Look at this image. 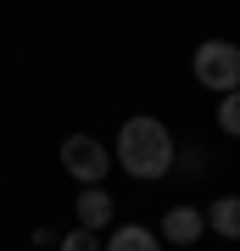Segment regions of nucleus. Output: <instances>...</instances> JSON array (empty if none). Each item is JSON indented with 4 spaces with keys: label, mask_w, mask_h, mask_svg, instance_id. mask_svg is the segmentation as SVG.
Masks as SVG:
<instances>
[{
    "label": "nucleus",
    "mask_w": 240,
    "mask_h": 251,
    "mask_svg": "<svg viewBox=\"0 0 240 251\" xmlns=\"http://www.w3.org/2000/svg\"><path fill=\"white\" fill-rule=\"evenodd\" d=\"M62 251H101V240H95V229H84V224H79V229L62 240Z\"/></svg>",
    "instance_id": "1a4fd4ad"
},
{
    "label": "nucleus",
    "mask_w": 240,
    "mask_h": 251,
    "mask_svg": "<svg viewBox=\"0 0 240 251\" xmlns=\"http://www.w3.org/2000/svg\"><path fill=\"white\" fill-rule=\"evenodd\" d=\"M201 229H207V212H196V206H173V212L162 218V234H168L173 246H190V240H201Z\"/></svg>",
    "instance_id": "20e7f679"
},
{
    "label": "nucleus",
    "mask_w": 240,
    "mask_h": 251,
    "mask_svg": "<svg viewBox=\"0 0 240 251\" xmlns=\"http://www.w3.org/2000/svg\"><path fill=\"white\" fill-rule=\"evenodd\" d=\"M196 78L207 84V90H218V95L240 90V50L223 45V39H207V45L196 50Z\"/></svg>",
    "instance_id": "f03ea898"
},
{
    "label": "nucleus",
    "mask_w": 240,
    "mask_h": 251,
    "mask_svg": "<svg viewBox=\"0 0 240 251\" xmlns=\"http://www.w3.org/2000/svg\"><path fill=\"white\" fill-rule=\"evenodd\" d=\"M107 251H162V246H157L151 229H117L112 240H107Z\"/></svg>",
    "instance_id": "0eeeda50"
},
{
    "label": "nucleus",
    "mask_w": 240,
    "mask_h": 251,
    "mask_svg": "<svg viewBox=\"0 0 240 251\" xmlns=\"http://www.w3.org/2000/svg\"><path fill=\"white\" fill-rule=\"evenodd\" d=\"M218 128L223 134H240V90H229L218 100Z\"/></svg>",
    "instance_id": "6e6552de"
},
{
    "label": "nucleus",
    "mask_w": 240,
    "mask_h": 251,
    "mask_svg": "<svg viewBox=\"0 0 240 251\" xmlns=\"http://www.w3.org/2000/svg\"><path fill=\"white\" fill-rule=\"evenodd\" d=\"M79 218H84V229H101L112 218V196L101 184H84V196H79Z\"/></svg>",
    "instance_id": "423d86ee"
},
{
    "label": "nucleus",
    "mask_w": 240,
    "mask_h": 251,
    "mask_svg": "<svg viewBox=\"0 0 240 251\" xmlns=\"http://www.w3.org/2000/svg\"><path fill=\"white\" fill-rule=\"evenodd\" d=\"M207 229H218L223 240H240V196H218L207 206Z\"/></svg>",
    "instance_id": "39448f33"
},
{
    "label": "nucleus",
    "mask_w": 240,
    "mask_h": 251,
    "mask_svg": "<svg viewBox=\"0 0 240 251\" xmlns=\"http://www.w3.org/2000/svg\"><path fill=\"white\" fill-rule=\"evenodd\" d=\"M117 162H123L134 179H162L173 168V134L157 117H129L123 134H117Z\"/></svg>",
    "instance_id": "f257e3e1"
},
{
    "label": "nucleus",
    "mask_w": 240,
    "mask_h": 251,
    "mask_svg": "<svg viewBox=\"0 0 240 251\" xmlns=\"http://www.w3.org/2000/svg\"><path fill=\"white\" fill-rule=\"evenodd\" d=\"M107 145L101 140H89V134H67L62 140V168L73 173V179H84V184H101V173H107Z\"/></svg>",
    "instance_id": "7ed1b4c3"
}]
</instances>
